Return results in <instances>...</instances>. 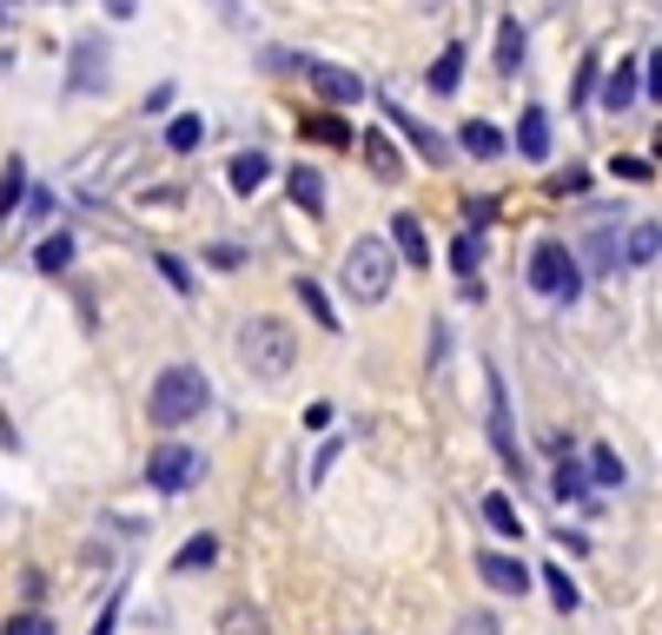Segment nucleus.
Masks as SVG:
<instances>
[{"instance_id":"19","label":"nucleus","mask_w":662,"mask_h":635,"mask_svg":"<svg viewBox=\"0 0 662 635\" xmlns=\"http://www.w3.org/2000/svg\"><path fill=\"white\" fill-rule=\"evenodd\" d=\"M298 133H305V139H318V146H351V126H345L338 113H305V119H298Z\"/></svg>"},{"instance_id":"7","label":"nucleus","mask_w":662,"mask_h":635,"mask_svg":"<svg viewBox=\"0 0 662 635\" xmlns=\"http://www.w3.org/2000/svg\"><path fill=\"white\" fill-rule=\"evenodd\" d=\"M305 73H312V86H318V99H325V106H358V99H365V80H358L351 66L305 60Z\"/></svg>"},{"instance_id":"21","label":"nucleus","mask_w":662,"mask_h":635,"mask_svg":"<svg viewBox=\"0 0 662 635\" xmlns=\"http://www.w3.org/2000/svg\"><path fill=\"white\" fill-rule=\"evenodd\" d=\"M484 523H491L497 537H511V543L524 537V517H517V504H511L504 490H491V497H484Z\"/></svg>"},{"instance_id":"23","label":"nucleus","mask_w":662,"mask_h":635,"mask_svg":"<svg viewBox=\"0 0 662 635\" xmlns=\"http://www.w3.org/2000/svg\"><path fill=\"white\" fill-rule=\"evenodd\" d=\"M33 265H40L46 278H60V272L73 265V232H53L46 245H33Z\"/></svg>"},{"instance_id":"8","label":"nucleus","mask_w":662,"mask_h":635,"mask_svg":"<svg viewBox=\"0 0 662 635\" xmlns=\"http://www.w3.org/2000/svg\"><path fill=\"white\" fill-rule=\"evenodd\" d=\"M491 444H497L504 470H517V477H524V451H517V431H511V398H504V378H497V371H491Z\"/></svg>"},{"instance_id":"2","label":"nucleus","mask_w":662,"mask_h":635,"mask_svg":"<svg viewBox=\"0 0 662 635\" xmlns=\"http://www.w3.org/2000/svg\"><path fill=\"white\" fill-rule=\"evenodd\" d=\"M206 404H212V384H206V371H192V364H166V371L153 378V391H146V417H153L159 431L192 424Z\"/></svg>"},{"instance_id":"24","label":"nucleus","mask_w":662,"mask_h":635,"mask_svg":"<svg viewBox=\"0 0 662 635\" xmlns=\"http://www.w3.org/2000/svg\"><path fill=\"white\" fill-rule=\"evenodd\" d=\"M20 199H27V159H7L0 166V219H13Z\"/></svg>"},{"instance_id":"17","label":"nucleus","mask_w":662,"mask_h":635,"mask_svg":"<svg viewBox=\"0 0 662 635\" xmlns=\"http://www.w3.org/2000/svg\"><path fill=\"white\" fill-rule=\"evenodd\" d=\"M458 80H464V40H451V46L438 53V66H431V93H438V99H451V93H458Z\"/></svg>"},{"instance_id":"29","label":"nucleus","mask_w":662,"mask_h":635,"mask_svg":"<svg viewBox=\"0 0 662 635\" xmlns=\"http://www.w3.org/2000/svg\"><path fill=\"white\" fill-rule=\"evenodd\" d=\"M550 490H557L564 504H570V497H590V464H577V457H564V464H557V484H550Z\"/></svg>"},{"instance_id":"37","label":"nucleus","mask_w":662,"mask_h":635,"mask_svg":"<svg viewBox=\"0 0 662 635\" xmlns=\"http://www.w3.org/2000/svg\"><path fill=\"white\" fill-rule=\"evenodd\" d=\"M610 172H617V179H630V186L656 179V172H650V159H630V152H617V159H610Z\"/></svg>"},{"instance_id":"26","label":"nucleus","mask_w":662,"mask_h":635,"mask_svg":"<svg viewBox=\"0 0 662 635\" xmlns=\"http://www.w3.org/2000/svg\"><path fill=\"white\" fill-rule=\"evenodd\" d=\"M292 292H298V305H305V311L318 318V331H338V311H332V298L318 292V278H298Z\"/></svg>"},{"instance_id":"22","label":"nucleus","mask_w":662,"mask_h":635,"mask_svg":"<svg viewBox=\"0 0 662 635\" xmlns=\"http://www.w3.org/2000/svg\"><path fill=\"white\" fill-rule=\"evenodd\" d=\"M630 99H637V66L623 60V66H610V80H603V106H610V113H630Z\"/></svg>"},{"instance_id":"20","label":"nucleus","mask_w":662,"mask_h":635,"mask_svg":"<svg viewBox=\"0 0 662 635\" xmlns=\"http://www.w3.org/2000/svg\"><path fill=\"white\" fill-rule=\"evenodd\" d=\"M458 139H464V152H471V159H497V152H504V133H497L491 119H464V133H458Z\"/></svg>"},{"instance_id":"13","label":"nucleus","mask_w":662,"mask_h":635,"mask_svg":"<svg viewBox=\"0 0 662 635\" xmlns=\"http://www.w3.org/2000/svg\"><path fill=\"white\" fill-rule=\"evenodd\" d=\"M358 152H365V166H371V179H404V159H398V146L385 139V133H358Z\"/></svg>"},{"instance_id":"41","label":"nucleus","mask_w":662,"mask_h":635,"mask_svg":"<svg viewBox=\"0 0 662 635\" xmlns=\"http://www.w3.org/2000/svg\"><path fill=\"white\" fill-rule=\"evenodd\" d=\"M332 464H338V437H325V451H318V464H312V484H325Z\"/></svg>"},{"instance_id":"11","label":"nucleus","mask_w":662,"mask_h":635,"mask_svg":"<svg viewBox=\"0 0 662 635\" xmlns=\"http://www.w3.org/2000/svg\"><path fill=\"white\" fill-rule=\"evenodd\" d=\"M517 152H524L530 166L550 159V113H544V106H524V113H517Z\"/></svg>"},{"instance_id":"31","label":"nucleus","mask_w":662,"mask_h":635,"mask_svg":"<svg viewBox=\"0 0 662 635\" xmlns=\"http://www.w3.org/2000/svg\"><path fill=\"white\" fill-rule=\"evenodd\" d=\"M544 590H550V603H557V610H564V616H570V610H577V603H584V596H577V583H570V570H557V563H550V570H544Z\"/></svg>"},{"instance_id":"27","label":"nucleus","mask_w":662,"mask_h":635,"mask_svg":"<svg viewBox=\"0 0 662 635\" xmlns=\"http://www.w3.org/2000/svg\"><path fill=\"white\" fill-rule=\"evenodd\" d=\"M517 66H524V27L504 20L497 27V73H517Z\"/></svg>"},{"instance_id":"9","label":"nucleus","mask_w":662,"mask_h":635,"mask_svg":"<svg viewBox=\"0 0 662 635\" xmlns=\"http://www.w3.org/2000/svg\"><path fill=\"white\" fill-rule=\"evenodd\" d=\"M391 252H398L411 272L431 265V239H424V219H418V212H398V219H391Z\"/></svg>"},{"instance_id":"44","label":"nucleus","mask_w":662,"mask_h":635,"mask_svg":"<svg viewBox=\"0 0 662 635\" xmlns=\"http://www.w3.org/2000/svg\"><path fill=\"white\" fill-rule=\"evenodd\" d=\"M424 7H438V0H424Z\"/></svg>"},{"instance_id":"30","label":"nucleus","mask_w":662,"mask_h":635,"mask_svg":"<svg viewBox=\"0 0 662 635\" xmlns=\"http://www.w3.org/2000/svg\"><path fill=\"white\" fill-rule=\"evenodd\" d=\"M590 484H603V490H617V484H623V457L597 444V451H590Z\"/></svg>"},{"instance_id":"5","label":"nucleus","mask_w":662,"mask_h":635,"mask_svg":"<svg viewBox=\"0 0 662 635\" xmlns=\"http://www.w3.org/2000/svg\"><path fill=\"white\" fill-rule=\"evenodd\" d=\"M192 477H199V457H192L186 444H159V451L146 457V484H153V490H166V497H179Z\"/></svg>"},{"instance_id":"39","label":"nucleus","mask_w":662,"mask_h":635,"mask_svg":"<svg viewBox=\"0 0 662 635\" xmlns=\"http://www.w3.org/2000/svg\"><path fill=\"white\" fill-rule=\"evenodd\" d=\"M464 219H471V232H484V225L497 219V205H491V199H464Z\"/></svg>"},{"instance_id":"15","label":"nucleus","mask_w":662,"mask_h":635,"mask_svg":"<svg viewBox=\"0 0 662 635\" xmlns=\"http://www.w3.org/2000/svg\"><path fill=\"white\" fill-rule=\"evenodd\" d=\"M285 192H292V205H298V212H312V219L325 212V179H318V172H312L305 159H298V166L285 172Z\"/></svg>"},{"instance_id":"25","label":"nucleus","mask_w":662,"mask_h":635,"mask_svg":"<svg viewBox=\"0 0 662 635\" xmlns=\"http://www.w3.org/2000/svg\"><path fill=\"white\" fill-rule=\"evenodd\" d=\"M451 265H458V285H464V278H477V265H484V232H458Z\"/></svg>"},{"instance_id":"38","label":"nucleus","mask_w":662,"mask_h":635,"mask_svg":"<svg viewBox=\"0 0 662 635\" xmlns=\"http://www.w3.org/2000/svg\"><path fill=\"white\" fill-rule=\"evenodd\" d=\"M550 192H557V199H570V192H590V172H584V166H570V172H557V179H550Z\"/></svg>"},{"instance_id":"16","label":"nucleus","mask_w":662,"mask_h":635,"mask_svg":"<svg viewBox=\"0 0 662 635\" xmlns=\"http://www.w3.org/2000/svg\"><path fill=\"white\" fill-rule=\"evenodd\" d=\"M656 252H662V225H656V219H637L630 239H623V265H650Z\"/></svg>"},{"instance_id":"4","label":"nucleus","mask_w":662,"mask_h":635,"mask_svg":"<svg viewBox=\"0 0 662 635\" xmlns=\"http://www.w3.org/2000/svg\"><path fill=\"white\" fill-rule=\"evenodd\" d=\"M530 285H537L544 298L570 305V298L584 292V265H577V252H570L564 239H544V245L530 252Z\"/></svg>"},{"instance_id":"34","label":"nucleus","mask_w":662,"mask_h":635,"mask_svg":"<svg viewBox=\"0 0 662 635\" xmlns=\"http://www.w3.org/2000/svg\"><path fill=\"white\" fill-rule=\"evenodd\" d=\"M159 278H166V285H172L179 298H192V285H199V278H192V272H186V265H179L172 252H159Z\"/></svg>"},{"instance_id":"35","label":"nucleus","mask_w":662,"mask_h":635,"mask_svg":"<svg viewBox=\"0 0 662 635\" xmlns=\"http://www.w3.org/2000/svg\"><path fill=\"white\" fill-rule=\"evenodd\" d=\"M0 635H53V616H40V610H20V616H7V629Z\"/></svg>"},{"instance_id":"36","label":"nucleus","mask_w":662,"mask_h":635,"mask_svg":"<svg viewBox=\"0 0 662 635\" xmlns=\"http://www.w3.org/2000/svg\"><path fill=\"white\" fill-rule=\"evenodd\" d=\"M597 80H603V60H584V66H577V86H570V99L584 106V99L597 93Z\"/></svg>"},{"instance_id":"33","label":"nucleus","mask_w":662,"mask_h":635,"mask_svg":"<svg viewBox=\"0 0 662 635\" xmlns=\"http://www.w3.org/2000/svg\"><path fill=\"white\" fill-rule=\"evenodd\" d=\"M451 635H504V623H497L491 610H464V616L451 623Z\"/></svg>"},{"instance_id":"40","label":"nucleus","mask_w":662,"mask_h":635,"mask_svg":"<svg viewBox=\"0 0 662 635\" xmlns=\"http://www.w3.org/2000/svg\"><path fill=\"white\" fill-rule=\"evenodd\" d=\"M27 212H33V225H40V219L53 212V192H46V186H33V192H27Z\"/></svg>"},{"instance_id":"18","label":"nucleus","mask_w":662,"mask_h":635,"mask_svg":"<svg viewBox=\"0 0 662 635\" xmlns=\"http://www.w3.org/2000/svg\"><path fill=\"white\" fill-rule=\"evenodd\" d=\"M219 635H272V623H265V610H252V603H225V610H219Z\"/></svg>"},{"instance_id":"14","label":"nucleus","mask_w":662,"mask_h":635,"mask_svg":"<svg viewBox=\"0 0 662 635\" xmlns=\"http://www.w3.org/2000/svg\"><path fill=\"white\" fill-rule=\"evenodd\" d=\"M385 113H391V126H398V133H404V139H411V146H418V152H424L431 166H444V159H451V152H444V139H438V133H431L424 119H411L404 106H385Z\"/></svg>"},{"instance_id":"6","label":"nucleus","mask_w":662,"mask_h":635,"mask_svg":"<svg viewBox=\"0 0 662 635\" xmlns=\"http://www.w3.org/2000/svg\"><path fill=\"white\" fill-rule=\"evenodd\" d=\"M106 40H93V33H80L73 40V66H66V93H106Z\"/></svg>"},{"instance_id":"28","label":"nucleus","mask_w":662,"mask_h":635,"mask_svg":"<svg viewBox=\"0 0 662 635\" xmlns=\"http://www.w3.org/2000/svg\"><path fill=\"white\" fill-rule=\"evenodd\" d=\"M199 139H206V119H199V113H179V119L166 126V146H172V152H199Z\"/></svg>"},{"instance_id":"12","label":"nucleus","mask_w":662,"mask_h":635,"mask_svg":"<svg viewBox=\"0 0 662 635\" xmlns=\"http://www.w3.org/2000/svg\"><path fill=\"white\" fill-rule=\"evenodd\" d=\"M265 179H272V159H265L259 146H252V152H232V166H225V186H232L239 199H252Z\"/></svg>"},{"instance_id":"32","label":"nucleus","mask_w":662,"mask_h":635,"mask_svg":"<svg viewBox=\"0 0 662 635\" xmlns=\"http://www.w3.org/2000/svg\"><path fill=\"white\" fill-rule=\"evenodd\" d=\"M212 557H219V537H192V543L172 557V570H206Z\"/></svg>"},{"instance_id":"3","label":"nucleus","mask_w":662,"mask_h":635,"mask_svg":"<svg viewBox=\"0 0 662 635\" xmlns=\"http://www.w3.org/2000/svg\"><path fill=\"white\" fill-rule=\"evenodd\" d=\"M391 278H398L391 239H358V245L345 252V292H351L358 305H378V298L391 292Z\"/></svg>"},{"instance_id":"43","label":"nucleus","mask_w":662,"mask_h":635,"mask_svg":"<svg viewBox=\"0 0 662 635\" xmlns=\"http://www.w3.org/2000/svg\"><path fill=\"white\" fill-rule=\"evenodd\" d=\"M643 66H650V99H662V53H650Z\"/></svg>"},{"instance_id":"1","label":"nucleus","mask_w":662,"mask_h":635,"mask_svg":"<svg viewBox=\"0 0 662 635\" xmlns=\"http://www.w3.org/2000/svg\"><path fill=\"white\" fill-rule=\"evenodd\" d=\"M239 364L259 378V384H279L292 364H298V331L285 318H245L239 325Z\"/></svg>"},{"instance_id":"10","label":"nucleus","mask_w":662,"mask_h":635,"mask_svg":"<svg viewBox=\"0 0 662 635\" xmlns=\"http://www.w3.org/2000/svg\"><path fill=\"white\" fill-rule=\"evenodd\" d=\"M477 576H484L497 596H524V590H530V570H524L517 557H504V550H484V557H477Z\"/></svg>"},{"instance_id":"42","label":"nucleus","mask_w":662,"mask_h":635,"mask_svg":"<svg viewBox=\"0 0 662 635\" xmlns=\"http://www.w3.org/2000/svg\"><path fill=\"white\" fill-rule=\"evenodd\" d=\"M99 7H106L113 20H133V13H139V0H99Z\"/></svg>"}]
</instances>
